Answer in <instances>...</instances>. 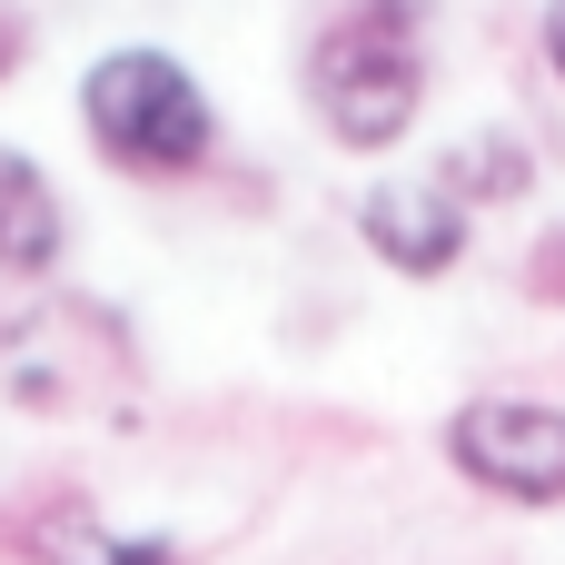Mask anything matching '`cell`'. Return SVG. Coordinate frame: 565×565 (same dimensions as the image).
Instances as JSON below:
<instances>
[{"label":"cell","mask_w":565,"mask_h":565,"mask_svg":"<svg viewBox=\"0 0 565 565\" xmlns=\"http://www.w3.org/2000/svg\"><path fill=\"white\" fill-rule=\"evenodd\" d=\"M79 129H89L99 159H119L139 179H179V169H199L218 149V109H209V89L169 50H109V60H89Z\"/></svg>","instance_id":"6da1fadb"},{"label":"cell","mask_w":565,"mask_h":565,"mask_svg":"<svg viewBox=\"0 0 565 565\" xmlns=\"http://www.w3.org/2000/svg\"><path fill=\"white\" fill-rule=\"evenodd\" d=\"M308 99L328 119L338 149H397L417 99H427V70H417V40H407V10L377 0L358 20H338L318 50H308Z\"/></svg>","instance_id":"7a4b0ae2"},{"label":"cell","mask_w":565,"mask_h":565,"mask_svg":"<svg viewBox=\"0 0 565 565\" xmlns=\"http://www.w3.org/2000/svg\"><path fill=\"white\" fill-rule=\"evenodd\" d=\"M447 457L507 507H565V407L546 397H467L447 417Z\"/></svg>","instance_id":"3957f363"},{"label":"cell","mask_w":565,"mask_h":565,"mask_svg":"<svg viewBox=\"0 0 565 565\" xmlns=\"http://www.w3.org/2000/svg\"><path fill=\"white\" fill-rule=\"evenodd\" d=\"M358 238L397 268V278H447L467 258V199L447 179H377L358 199Z\"/></svg>","instance_id":"277c9868"},{"label":"cell","mask_w":565,"mask_h":565,"mask_svg":"<svg viewBox=\"0 0 565 565\" xmlns=\"http://www.w3.org/2000/svg\"><path fill=\"white\" fill-rule=\"evenodd\" d=\"M60 238H70L60 189H50L20 149H0V278H40V268L60 258Z\"/></svg>","instance_id":"5b68a950"},{"label":"cell","mask_w":565,"mask_h":565,"mask_svg":"<svg viewBox=\"0 0 565 565\" xmlns=\"http://www.w3.org/2000/svg\"><path fill=\"white\" fill-rule=\"evenodd\" d=\"M437 179H447L457 199H516V189H526V149H516V139H467Z\"/></svg>","instance_id":"8992f818"},{"label":"cell","mask_w":565,"mask_h":565,"mask_svg":"<svg viewBox=\"0 0 565 565\" xmlns=\"http://www.w3.org/2000/svg\"><path fill=\"white\" fill-rule=\"evenodd\" d=\"M60 565H179L169 546H70Z\"/></svg>","instance_id":"52a82bcc"},{"label":"cell","mask_w":565,"mask_h":565,"mask_svg":"<svg viewBox=\"0 0 565 565\" xmlns=\"http://www.w3.org/2000/svg\"><path fill=\"white\" fill-rule=\"evenodd\" d=\"M546 60H556V79H565V0H546Z\"/></svg>","instance_id":"ba28073f"},{"label":"cell","mask_w":565,"mask_h":565,"mask_svg":"<svg viewBox=\"0 0 565 565\" xmlns=\"http://www.w3.org/2000/svg\"><path fill=\"white\" fill-rule=\"evenodd\" d=\"M20 50H30V40H20V20H10V10H0V79H10V70H20Z\"/></svg>","instance_id":"9c48e42d"}]
</instances>
